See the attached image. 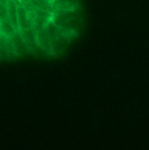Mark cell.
Instances as JSON below:
<instances>
[{"label":"cell","instance_id":"cell-2","mask_svg":"<svg viewBox=\"0 0 149 150\" xmlns=\"http://www.w3.org/2000/svg\"><path fill=\"white\" fill-rule=\"evenodd\" d=\"M17 22H18V30H28L33 28V18H31L29 11L26 9L22 3H18L17 7Z\"/></svg>","mask_w":149,"mask_h":150},{"label":"cell","instance_id":"cell-3","mask_svg":"<svg viewBox=\"0 0 149 150\" xmlns=\"http://www.w3.org/2000/svg\"><path fill=\"white\" fill-rule=\"evenodd\" d=\"M54 9H79L80 0H53Z\"/></svg>","mask_w":149,"mask_h":150},{"label":"cell","instance_id":"cell-1","mask_svg":"<svg viewBox=\"0 0 149 150\" xmlns=\"http://www.w3.org/2000/svg\"><path fill=\"white\" fill-rule=\"evenodd\" d=\"M51 21L65 33L76 35L79 31L81 17L79 9H54L51 13Z\"/></svg>","mask_w":149,"mask_h":150}]
</instances>
